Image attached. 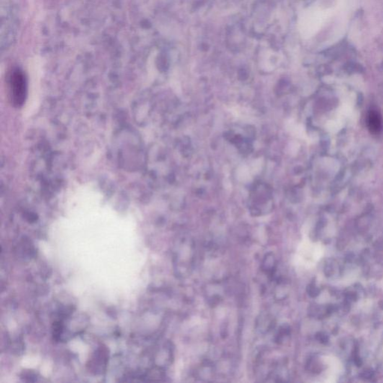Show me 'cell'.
<instances>
[{
	"label": "cell",
	"instance_id": "cell-1",
	"mask_svg": "<svg viewBox=\"0 0 383 383\" xmlns=\"http://www.w3.org/2000/svg\"><path fill=\"white\" fill-rule=\"evenodd\" d=\"M194 257L195 244L192 240L186 239L182 243H178L174 256L177 275L182 277L190 275L193 269Z\"/></svg>",
	"mask_w": 383,
	"mask_h": 383
},
{
	"label": "cell",
	"instance_id": "cell-2",
	"mask_svg": "<svg viewBox=\"0 0 383 383\" xmlns=\"http://www.w3.org/2000/svg\"><path fill=\"white\" fill-rule=\"evenodd\" d=\"M325 12L319 9H309L301 13L298 21V29L301 37H312L322 26Z\"/></svg>",
	"mask_w": 383,
	"mask_h": 383
},
{
	"label": "cell",
	"instance_id": "cell-3",
	"mask_svg": "<svg viewBox=\"0 0 383 383\" xmlns=\"http://www.w3.org/2000/svg\"><path fill=\"white\" fill-rule=\"evenodd\" d=\"M10 83H11L13 97L16 104L17 105L22 104L25 98L26 87H27L25 76L22 71L18 69L13 71L11 75Z\"/></svg>",
	"mask_w": 383,
	"mask_h": 383
},
{
	"label": "cell",
	"instance_id": "cell-4",
	"mask_svg": "<svg viewBox=\"0 0 383 383\" xmlns=\"http://www.w3.org/2000/svg\"><path fill=\"white\" fill-rule=\"evenodd\" d=\"M261 270L270 278L275 279L277 270V260L272 252L266 254L262 260Z\"/></svg>",
	"mask_w": 383,
	"mask_h": 383
},
{
	"label": "cell",
	"instance_id": "cell-5",
	"mask_svg": "<svg viewBox=\"0 0 383 383\" xmlns=\"http://www.w3.org/2000/svg\"><path fill=\"white\" fill-rule=\"evenodd\" d=\"M291 335V328L288 324H284L279 327L275 335V340L278 345H283Z\"/></svg>",
	"mask_w": 383,
	"mask_h": 383
},
{
	"label": "cell",
	"instance_id": "cell-6",
	"mask_svg": "<svg viewBox=\"0 0 383 383\" xmlns=\"http://www.w3.org/2000/svg\"><path fill=\"white\" fill-rule=\"evenodd\" d=\"M273 322L267 315L261 316L260 321L257 322L259 330L261 332H267L273 327Z\"/></svg>",
	"mask_w": 383,
	"mask_h": 383
},
{
	"label": "cell",
	"instance_id": "cell-7",
	"mask_svg": "<svg viewBox=\"0 0 383 383\" xmlns=\"http://www.w3.org/2000/svg\"><path fill=\"white\" fill-rule=\"evenodd\" d=\"M369 122L370 125H371V128H372L373 130L377 131L379 128H380V120H379L376 114H371V116H370Z\"/></svg>",
	"mask_w": 383,
	"mask_h": 383
}]
</instances>
